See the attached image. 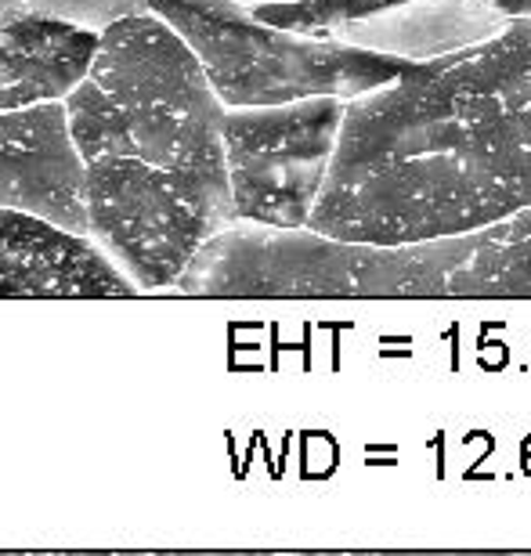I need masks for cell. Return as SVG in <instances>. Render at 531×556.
<instances>
[{
    "label": "cell",
    "instance_id": "cell-11",
    "mask_svg": "<svg viewBox=\"0 0 531 556\" xmlns=\"http://www.w3.org/2000/svg\"><path fill=\"white\" fill-rule=\"evenodd\" d=\"M135 11H149V4L146 0H0V29L29 15L76 22V26L87 29H105L109 22L135 15Z\"/></svg>",
    "mask_w": 531,
    "mask_h": 556
},
{
    "label": "cell",
    "instance_id": "cell-9",
    "mask_svg": "<svg viewBox=\"0 0 531 556\" xmlns=\"http://www.w3.org/2000/svg\"><path fill=\"white\" fill-rule=\"evenodd\" d=\"M438 239L445 300H531V206Z\"/></svg>",
    "mask_w": 531,
    "mask_h": 556
},
{
    "label": "cell",
    "instance_id": "cell-1",
    "mask_svg": "<svg viewBox=\"0 0 531 556\" xmlns=\"http://www.w3.org/2000/svg\"><path fill=\"white\" fill-rule=\"evenodd\" d=\"M531 206V15L351 98L323 236L419 242Z\"/></svg>",
    "mask_w": 531,
    "mask_h": 556
},
{
    "label": "cell",
    "instance_id": "cell-6",
    "mask_svg": "<svg viewBox=\"0 0 531 556\" xmlns=\"http://www.w3.org/2000/svg\"><path fill=\"white\" fill-rule=\"evenodd\" d=\"M87 163L69 135L65 102L0 113V206L29 210L87 236Z\"/></svg>",
    "mask_w": 531,
    "mask_h": 556
},
{
    "label": "cell",
    "instance_id": "cell-10",
    "mask_svg": "<svg viewBox=\"0 0 531 556\" xmlns=\"http://www.w3.org/2000/svg\"><path fill=\"white\" fill-rule=\"evenodd\" d=\"M413 4V0H282V4H253V15L271 26L293 29V33H312V37H329L333 29L347 26V22L369 18L376 11ZM503 22L528 18L531 0H470Z\"/></svg>",
    "mask_w": 531,
    "mask_h": 556
},
{
    "label": "cell",
    "instance_id": "cell-4",
    "mask_svg": "<svg viewBox=\"0 0 531 556\" xmlns=\"http://www.w3.org/2000/svg\"><path fill=\"white\" fill-rule=\"evenodd\" d=\"M87 236L138 289H170L199 247L236 220L228 177L141 155L87 163Z\"/></svg>",
    "mask_w": 531,
    "mask_h": 556
},
{
    "label": "cell",
    "instance_id": "cell-12",
    "mask_svg": "<svg viewBox=\"0 0 531 556\" xmlns=\"http://www.w3.org/2000/svg\"><path fill=\"white\" fill-rule=\"evenodd\" d=\"M242 4H282V0H242Z\"/></svg>",
    "mask_w": 531,
    "mask_h": 556
},
{
    "label": "cell",
    "instance_id": "cell-2",
    "mask_svg": "<svg viewBox=\"0 0 531 556\" xmlns=\"http://www.w3.org/2000/svg\"><path fill=\"white\" fill-rule=\"evenodd\" d=\"M69 135L84 163L141 155L156 166L228 177L225 102L156 11H135L102 29L91 73L65 94Z\"/></svg>",
    "mask_w": 531,
    "mask_h": 556
},
{
    "label": "cell",
    "instance_id": "cell-8",
    "mask_svg": "<svg viewBox=\"0 0 531 556\" xmlns=\"http://www.w3.org/2000/svg\"><path fill=\"white\" fill-rule=\"evenodd\" d=\"M102 29L29 15L0 29V113L40 102H65V94L91 73Z\"/></svg>",
    "mask_w": 531,
    "mask_h": 556
},
{
    "label": "cell",
    "instance_id": "cell-7",
    "mask_svg": "<svg viewBox=\"0 0 531 556\" xmlns=\"http://www.w3.org/2000/svg\"><path fill=\"white\" fill-rule=\"evenodd\" d=\"M138 286L91 236L0 206V296H135Z\"/></svg>",
    "mask_w": 531,
    "mask_h": 556
},
{
    "label": "cell",
    "instance_id": "cell-3",
    "mask_svg": "<svg viewBox=\"0 0 531 556\" xmlns=\"http://www.w3.org/2000/svg\"><path fill=\"white\" fill-rule=\"evenodd\" d=\"M199 54L225 109L301 98H362L402 76L408 59L337 37L293 33L253 15L242 0H146Z\"/></svg>",
    "mask_w": 531,
    "mask_h": 556
},
{
    "label": "cell",
    "instance_id": "cell-5",
    "mask_svg": "<svg viewBox=\"0 0 531 556\" xmlns=\"http://www.w3.org/2000/svg\"><path fill=\"white\" fill-rule=\"evenodd\" d=\"M351 98L225 109V163L236 220L312 228Z\"/></svg>",
    "mask_w": 531,
    "mask_h": 556
}]
</instances>
